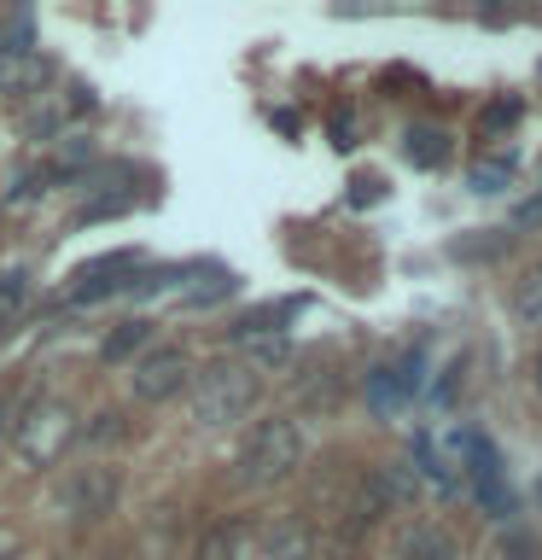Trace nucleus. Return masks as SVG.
I'll return each mask as SVG.
<instances>
[{
  "instance_id": "nucleus-1",
  "label": "nucleus",
  "mask_w": 542,
  "mask_h": 560,
  "mask_svg": "<svg viewBox=\"0 0 542 560\" xmlns=\"http://www.w3.org/2000/svg\"><path fill=\"white\" fill-rule=\"evenodd\" d=\"M262 392L251 362H210L204 374H192V420L199 427H234L251 415V402Z\"/></svg>"
},
{
  "instance_id": "nucleus-2",
  "label": "nucleus",
  "mask_w": 542,
  "mask_h": 560,
  "mask_svg": "<svg viewBox=\"0 0 542 560\" xmlns=\"http://www.w3.org/2000/svg\"><path fill=\"white\" fill-rule=\"evenodd\" d=\"M70 438H76V415H70L59 397L30 402V409L12 420V450H17V462H24V467H52L64 455Z\"/></svg>"
},
{
  "instance_id": "nucleus-3",
  "label": "nucleus",
  "mask_w": 542,
  "mask_h": 560,
  "mask_svg": "<svg viewBox=\"0 0 542 560\" xmlns=\"http://www.w3.org/2000/svg\"><path fill=\"white\" fill-rule=\"evenodd\" d=\"M297 462H304V432L292 427V420H262L251 432V444L239 455V479L251 490H269L280 479H292Z\"/></svg>"
},
{
  "instance_id": "nucleus-4",
  "label": "nucleus",
  "mask_w": 542,
  "mask_h": 560,
  "mask_svg": "<svg viewBox=\"0 0 542 560\" xmlns=\"http://www.w3.org/2000/svg\"><path fill=\"white\" fill-rule=\"evenodd\" d=\"M187 385H192V357L181 345H157L134 362V397L140 402H169Z\"/></svg>"
},
{
  "instance_id": "nucleus-5",
  "label": "nucleus",
  "mask_w": 542,
  "mask_h": 560,
  "mask_svg": "<svg viewBox=\"0 0 542 560\" xmlns=\"http://www.w3.org/2000/svg\"><path fill=\"white\" fill-rule=\"evenodd\" d=\"M117 490H122V479H117V467H76L64 479V497H59V508L70 520H99V514H111V502H117Z\"/></svg>"
},
{
  "instance_id": "nucleus-6",
  "label": "nucleus",
  "mask_w": 542,
  "mask_h": 560,
  "mask_svg": "<svg viewBox=\"0 0 542 560\" xmlns=\"http://www.w3.org/2000/svg\"><path fill=\"white\" fill-rule=\"evenodd\" d=\"M52 77H59V65L47 59V52L35 47H0V94L7 100H42Z\"/></svg>"
},
{
  "instance_id": "nucleus-7",
  "label": "nucleus",
  "mask_w": 542,
  "mask_h": 560,
  "mask_svg": "<svg viewBox=\"0 0 542 560\" xmlns=\"http://www.w3.org/2000/svg\"><path fill=\"white\" fill-rule=\"evenodd\" d=\"M134 252H117V257H105V262H87V269L76 275V304H94V298L105 292H134Z\"/></svg>"
},
{
  "instance_id": "nucleus-8",
  "label": "nucleus",
  "mask_w": 542,
  "mask_h": 560,
  "mask_svg": "<svg viewBox=\"0 0 542 560\" xmlns=\"http://www.w3.org/2000/svg\"><path fill=\"white\" fill-rule=\"evenodd\" d=\"M397 560H461V542H455L444 525L420 520V525H409V532L397 537Z\"/></svg>"
},
{
  "instance_id": "nucleus-9",
  "label": "nucleus",
  "mask_w": 542,
  "mask_h": 560,
  "mask_svg": "<svg viewBox=\"0 0 542 560\" xmlns=\"http://www.w3.org/2000/svg\"><path fill=\"white\" fill-rule=\"evenodd\" d=\"M262 549H269V560H315V525L309 520H274L269 537H262Z\"/></svg>"
},
{
  "instance_id": "nucleus-10",
  "label": "nucleus",
  "mask_w": 542,
  "mask_h": 560,
  "mask_svg": "<svg viewBox=\"0 0 542 560\" xmlns=\"http://www.w3.org/2000/svg\"><path fill=\"white\" fill-rule=\"evenodd\" d=\"M514 310H519V322H525V327H542V262H531V269L519 275Z\"/></svg>"
},
{
  "instance_id": "nucleus-11",
  "label": "nucleus",
  "mask_w": 542,
  "mask_h": 560,
  "mask_svg": "<svg viewBox=\"0 0 542 560\" xmlns=\"http://www.w3.org/2000/svg\"><path fill=\"white\" fill-rule=\"evenodd\" d=\"M24 298H30V275H24V269L0 275V339H7V327L17 322V310H24Z\"/></svg>"
},
{
  "instance_id": "nucleus-12",
  "label": "nucleus",
  "mask_w": 542,
  "mask_h": 560,
  "mask_svg": "<svg viewBox=\"0 0 542 560\" xmlns=\"http://www.w3.org/2000/svg\"><path fill=\"white\" fill-rule=\"evenodd\" d=\"M192 560H239V532L234 525H210L199 537V549H192Z\"/></svg>"
},
{
  "instance_id": "nucleus-13",
  "label": "nucleus",
  "mask_w": 542,
  "mask_h": 560,
  "mask_svg": "<svg viewBox=\"0 0 542 560\" xmlns=\"http://www.w3.org/2000/svg\"><path fill=\"white\" fill-rule=\"evenodd\" d=\"M245 357H251V368H280L286 362V339L280 332H245Z\"/></svg>"
},
{
  "instance_id": "nucleus-14",
  "label": "nucleus",
  "mask_w": 542,
  "mask_h": 560,
  "mask_svg": "<svg viewBox=\"0 0 542 560\" xmlns=\"http://www.w3.org/2000/svg\"><path fill=\"white\" fill-rule=\"evenodd\" d=\"M146 332H152L146 322H122V327L111 332V339L99 345V357H105V362H122L129 350H140V345H146Z\"/></svg>"
},
{
  "instance_id": "nucleus-15",
  "label": "nucleus",
  "mask_w": 542,
  "mask_h": 560,
  "mask_svg": "<svg viewBox=\"0 0 542 560\" xmlns=\"http://www.w3.org/2000/svg\"><path fill=\"white\" fill-rule=\"evenodd\" d=\"M409 158H414V164H444V158H449V147H444V135H437V129H414L409 135Z\"/></svg>"
},
{
  "instance_id": "nucleus-16",
  "label": "nucleus",
  "mask_w": 542,
  "mask_h": 560,
  "mask_svg": "<svg viewBox=\"0 0 542 560\" xmlns=\"http://www.w3.org/2000/svg\"><path fill=\"white\" fill-rule=\"evenodd\" d=\"M514 182V164H502V158H484V164H472V192H502Z\"/></svg>"
},
{
  "instance_id": "nucleus-17",
  "label": "nucleus",
  "mask_w": 542,
  "mask_h": 560,
  "mask_svg": "<svg viewBox=\"0 0 542 560\" xmlns=\"http://www.w3.org/2000/svg\"><path fill=\"white\" fill-rule=\"evenodd\" d=\"M514 117H519V105L502 100V105H490V112H484V129H502V122H514Z\"/></svg>"
},
{
  "instance_id": "nucleus-18",
  "label": "nucleus",
  "mask_w": 542,
  "mask_h": 560,
  "mask_svg": "<svg viewBox=\"0 0 542 560\" xmlns=\"http://www.w3.org/2000/svg\"><path fill=\"white\" fill-rule=\"evenodd\" d=\"M0 427H7V397H0Z\"/></svg>"
},
{
  "instance_id": "nucleus-19",
  "label": "nucleus",
  "mask_w": 542,
  "mask_h": 560,
  "mask_svg": "<svg viewBox=\"0 0 542 560\" xmlns=\"http://www.w3.org/2000/svg\"><path fill=\"white\" fill-rule=\"evenodd\" d=\"M537 385H542V362H537Z\"/></svg>"
},
{
  "instance_id": "nucleus-20",
  "label": "nucleus",
  "mask_w": 542,
  "mask_h": 560,
  "mask_svg": "<svg viewBox=\"0 0 542 560\" xmlns=\"http://www.w3.org/2000/svg\"><path fill=\"white\" fill-rule=\"evenodd\" d=\"M0 560H7V549H0Z\"/></svg>"
}]
</instances>
